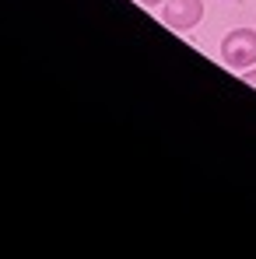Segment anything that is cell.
Listing matches in <instances>:
<instances>
[{
  "label": "cell",
  "mask_w": 256,
  "mask_h": 259,
  "mask_svg": "<svg viewBox=\"0 0 256 259\" xmlns=\"http://www.w3.org/2000/svg\"><path fill=\"white\" fill-rule=\"evenodd\" d=\"M242 81H246V84H253V88H256V67H253V70H242Z\"/></svg>",
  "instance_id": "3957f363"
},
{
  "label": "cell",
  "mask_w": 256,
  "mask_h": 259,
  "mask_svg": "<svg viewBox=\"0 0 256 259\" xmlns=\"http://www.w3.org/2000/svg\"><path fill=\"white\" fill-rule=\"evenodd\" d=\"M221 60H225V67H232L239 74L256 67V32L253 28H232L221 39Z\"/></svg>",
  "instance_id": "6da1fadb"
},
{
  "label": "cell",
  "mask_w": 256,
  "mask_h": 259,
  "mask_svg": "<svg viewBox=\"0 0 256 259\" xmlns=\"http://www.w3.org/2000/svg\"><path fill=\"white\" fill-rule=\"evenodd\" d=\"M204 18V0H165L162 4V21L172 32H193Z\"/></svg>",
  "instance_id": "7a4b0ae2"
},
{
  "label": "cell",
  "mask_w": 256,
  "mask_h": 259,
  "mask_svg": "<svg viewBox=\"0 0 256 259\" xmlns=\"http://www.w3.org/2000/svg\"><path fill=\"white\" fill-rule=\"evenodd\" d=\"M140 4H144V7H162L165 0H140Z\"/></svg>",
  "instance_id": "277c9868"
}]
</instances>
